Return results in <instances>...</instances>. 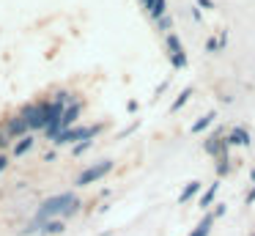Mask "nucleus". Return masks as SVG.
<instances>
[{
  "mask_svg": "<svg viewBox=\"0 0 255 236\" xmlns=\"http://www.w3.org/2000/svg\"><path fill=\"white\" fill-rule=\"evenodd\" d=\"M33 137H22V140H19V143H14V157H22V154H28L30 151V148H33Z\"/></svg>",
  "mask_w": 255,
  "mask_h": 236,
  "instance_id": "14",
  "label": "nucleus"
},
{
  "mask_svg": "<svg viewBox=\"0 0 255 236\" xmlns=\"http://www.w3.org/2000/svg\"><path fill=\"white\" fill-rule=\"evenodd\" d=\"M200 187H203V184H200V181H189V184L184 187V192H181V195H178V203H187V201H192V198H195V195H198V192H200Z\"/></svg>",
  "mask_w": 255,
  "mask_h": 236,
  "instance_id": "11",
  "label": "nucleus"
},
{
  "mask_svg": "<svg viewBox=\"0 0 255 236\" xmlns=\"http://www.w3.org/2000/svg\"><path fill=\"white\" fill-rule=\"evenodd\" d=\"M189 96H192V88H184V91H181V96H178V99H176V102H173V104H170V113H178V110H181V107H184V104H187V102H189Z\"/></svg>",
  "mask_w": 255,
  "mask_h": 236,
  "instance_id": "15",
  "label": "nucleus"
},
{
  "mask_svg": "<svg viewBox=\"0 0 255 236\" xmlns=\"http://www.w3.org/2000/svg\"><path fill=\"white\" fill-rule=\"evenodd\" d=\"M6 126H8V132H11L14 137H19V140H22V137H28V129H30V126L25 124L22 115H14V118H8Z\"/></svg>",
  "mask_w": 255,
  "mask_h": 236,
  "instance_id": "8",
  "label": "nucleus"
},
{
  "mask_svg": "<svg viewBox=\"0 0 255 236\" xmlns=\"http://www.w3.org/2000/svg\"><path fill=\"white\" fill-rule=\"evenodd\" d=\"M222 214H225V203H220V206H217V212H214V217H222Z\"/></svg>",
  "mask_w": 255,
  "mask_h": 236,
  "instance_id": "24",
  "label": "nucleus"
},
{
  "mask_svg": "<svg viewBox=\"0 0 255 236\" xmlns=\"http://www.w3.org/2000/svg\"><path fill=\"white\" fill-rule=\"evenodd\" d=\"M6 165H8V159L3 157V154H0V173H3V170H6Z\"/></svg>",
  "mask_w": 255,
  "mask_h": 236,
  "instance_id": "26",
  "label": "nucleus"
},
{
  "mask_svg": "<svg viewBox=\"0 0 255 236\" xmlns=\"http://www.w3.org/2000/svg\"><path fill=\"white\" fill-rule=\"evenodd\" d=\"M253 236H255V234H253Z\"/></svg>",
  "mask_w": 255,
  "mask_h": 236,
  "instance_id": "27",
  "label": "nucleus"
},
{
  "mask_svg": "<svg viewBox=\"0 0 255 236\" xmlns=\"http://www.w3.org/2000/svg\"><path fill=\"white\" fill-rule=\"evenodd\" d=\"M255 203V184H253V190H250V195H247V206H253Z\"/></svg>",
  "mask_w": 255,
  "mask_h": 236,
  "instance_id": "22",
  "label": "nucleus"
},
{
  "mask_svg": "<svg viewBox=\"0 0 255 236\" xmlns=\"http://www.w3.org/2000/svg\"><path fill=\"white\" fill-rule=\"evenodd\" d=\"M222 143H225V129H220V126H217V129L206 137L203 151L211 154V157H222Z\"/></svg>",
  "mask_w": 255,
  "mask_h": 236,
  "instance_id": "6",
  "label": "nucleus"
},
{
  "mask_svg": "<svg viewBox=\"0 0 255 236\" xmlns=\"http://www.w3.org/2000/svg\"><path fill=\"white\" fill-rule=\"evenodd\" d=\"M140 3H143V8H145V11H151V8H154L156 0H140Z\"/></svg>",
  "mask_w": 255,
  "mask_h": 236,
  "instance_id": "23",
  "label": "nucleus"
},
{
  "mask_svg": "<svg viewBox=\"0 0 255 236\" xmlns=\"http://www.w3.org/2000/svg\"><path fill=\"white\" fill-rule=\"evenodd\" d=\"M214 220H217L214 212H206V217L200 220L198 225H195V231H192L189 236H209V231H211V225H214Z\"/></svg>",
  "mask_w": 255,
  "mask_h": 236,
  "instance_id": "10",
  "label": "nucleus"
},
{
  "mask_svg": "<svg viewBox=\"0 0 255 236\" xmlns=\"http://www.w3.org/2000/svg\"><path fill=\"white\" fill-rule=\"evenodd\" d=\"M165 47H167V52H170V63L176 66V69H184V66H187V55H184L181 38H178L176 33H167Z\"/></svg>",
  "mask_w": 255,
  "mask_h": 236,
  "instance_id": "5",
  "label": "nucleus"
},
{
  "mask_svg": "<svg viewBox=\"0 0 255 236\" xmlns=\"http://www.w3.org/2000/svg\"><path fill=\"white\" fill-rule=\"evenodd\" d=\"M102 132V126H77V129H66L61 132V135L55 137L58 146H66V143H74V140H91V137H96Z\"/></svg>",
  "mask_w": 255,
  "mask_h": 236,
  "instance_id": "4",
  "label": "nucleus"
},
{
  "mask_svg": "<svg viewBox=\"0 0 255 236\" xmlns=\"http://www.w3.org/2000/svg\"><path fill=\"white\" fill-rule=\"evenodd\" d=\"M80 113H83V104H80V102L69 104V107H66V113H63V118H61V132L72 129V124L80 118Z\"/></svg>",
  "mask_w": 255,
  "mask_h": 236,
  "instance_id": "7",
  "label": "nucleus"
},
{
  "mask_svg": "<svg viewBox=\"0 0 255 236\" xmlns=\"http://www.w3.org/2000/svg\"><path fill=\"white\" fill-rule=\"evenodd\" d=\"M228 143H231V146H250V132L244 129V126H233V129L228 132Z\"/></svg>",
  "mask_w": 255,
  "mask_h": 236,
  "instance_id": "9",
  "label": "nucleus"
},
{
  "mask_svg": "<svg viewBox=\"0 0 255 236\" xmlns=\"http://www.w3.org/2000/svg\"><path fill=\"white\" fill-rule=\"evenodd\" d=\"M214 118H217V113H206L203 118H198L192 124V135H198V132H203V129H209L211 124H214Z\"/></svg>",
  "mask_w": 255,
  "mask_h": 236,
  "instance_id": "12",
  "label": "nucleus"
},
{
  "mask_svg": "<svg viewBox=\"0 0 255 236\" xmlns=\"http://www.w3.org/2000/svg\"><path fill=\"white\" fill-rule=\"evenodd\" d=\"M170 25H173V16L170 14H165L162 19H156V27H159V30H170Z\"/></svg>",
  "mask_w": 255,
  "mask_h": 236,
  "instance_id": "19",
  "label": "nucleus"
},
{
  "mask_svg": "<svg viewBox=\"0 0 255 236\" xmlns=\"http://www.w3.org/2000/svg\"><path fill=\"white\" fill-rule=\"evenodd\" d=\"M228 173H231V157L222 154L220 162H217V176H228Z\"/></svg>",
  "mask_w": 255,
  "mask_h": 236,
  "instance_id": "17",
  "label": "nucleus"
},
{
  "mask_svg": "<svg viewBox=\"0 0 255 236\" xmlns=\"http://www.w3.org/2000/svg\"><path fill=\"white\" fill-rule=\"evenodd\" d=\"M217 190H220V184H209V190L203 192V198H200V209H209L211 203H214V198H217Z\"/></svg>",
  "mask_w": 255,
  "mask_h": 236,
  "instance_id": "13",
  "label": "nucleus"
},
{
  "mask_svg": "<svg viewBox=\"0 0 255 236\" xmlns=\"http://www.w3.org/2000/svg\"><path fill=\"white\" fill-rule=\"evenodd\" d=\"M77 203V195L74 192H63V195H52V198H47L44 203L39 206V212H36V217H33V223H39V225H44V223H50L52 217H66L69 214V209Z\"/></svg>",
  "mask_w": 255,
  "mask_h": 236,
  "instance_id": "1",
  "label": "nucleus"
},
{
  "mask_svg": "<svg viewBox=\"0 0 255 236\" xmlns=\"http://www.w3.org/2000/svg\"><path fill=\"white\" fill-rule=\"evenodd\" d=\"M88 146H91V140H83V143H77V146H74V154H83Z\"/></svg>",
  "mask_w": 255,
  "mask_h": 236,
  "instance_id": "21",
  "label": "nucleus"
},
{
  "mask_svg": "<svg viewBox=\"0 0 255 236\" xmlns=\"http://www.w3.org/2000/svg\"><path fill=\"white\" fill-rule=\"evenodd\" d=\"M113 170V162L110 159H102V162H96V165H91V168H85L83 173L77 176V187H88V184H94V181H99V179H105L107 173Z\"/></svg>",
  "mask_w": 255,
  "mask_h": 236,
  "instance_id": "3",
  "label": "nucleus"
},
{
  "mask_svg": "<svg viewBox=\"0 0 255 236\" xmlns=\"http://www.w3.org/2000/svg\"><path fill=\"white\" fill-rule=\"evenodd\" d=\"M63 231V220H50L41 225V234H61Z\"/></svg>",
  "mask_w": 255,
  "mask_h": 236,
  "instance_id": "16",
  "label": "nucleus"
},
{
  "mask_svg": "<svg viewBox=\"0 0 255 236\" xmlns=\"http://www.w3.org/2000/svg\"><path fill=\"white\" fill-rule=\"evenodd\" d=\"M14 140V135L8 132V126H0V148H8Z\"/></svg>",
  "mask_w": 255,
  "mask_h": 236,
  "instance_id": "18",
  "label": "nucleus"
},
{
  "mask_svg": "<svg viewBox=\"0 0 255 236\" xmlns=\"http://www.w3.org/2000/svg\"><path fill=\"white\" fill-rule=\"evenodd\" d=\"M220 47H222L220 38H209V41H206V49H209V52H220Z\"/></svg>",
  "mask_w": 255,
  "mask_h": 236,
  "instance_id": "20",
  "label": "nucleus"
},
{
  "mask_svg": "<svg viewBox=\"0 0 255 236\" xmlns=\"http://www.w3.org/2000/svg\"><path fill=\"white\" fill-rule=\"evenodd\" d=\"M19 115L25 118V124H28L30 129H47V126H50V118H47V102L44 104H25Z\"/></svg>",
  "mask_w": 255,
  "mask_h": 236,
  "instance_id": "2",
  "label": "nucleus"
},
{
  "mask_svg": "<svg viewBox=\"0 0 255 236\" xmlns=\"http://www.w3.org/2000/svg\"><path fill=\"white\" fill-rule=\"evenodd\" d=\"M198 5H203V8H214V3H211V0H198Z\"/></svg>",
  "mask_w": 255,
  "mask_h": 236,
  "instance_id": "25",
  "label": "nucleus"
}]
</instances>
